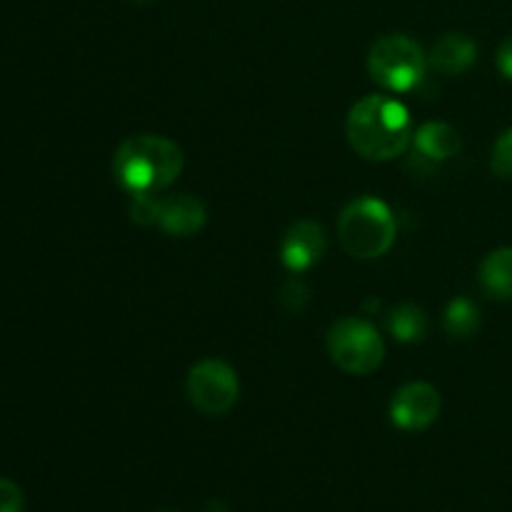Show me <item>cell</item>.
Wrapping results in <instances>:
<instances>
[{"instance_id":"ac0fdd59","label":"cell","mask_w":512,"mask_h":512,"mask_svg":"<svg viewBox=\"0 0 512 512\" xmlns=\"http://www.w3.org/2000/svg\"><path fill=\"white\" fill-rule=\"evenodd\" d=\"M495 63H498L500 73H503L508 80H512V38L500 43L498 55H495Z\"/></svg>"},{"instance_id":"7a4b0ae2","label":"cell","mask_w":512,"mask_h":512,"mask_svg":"<svg viewBox=\"0 0 512 512\" xmlns=\"http://www.w3.org/2000/svg\"><path fill=\"white\" fill-rule=\"evenodd\" d=\"M113 170L130 195H158L183 173V150L163 135H133L115 150Z\"/></svg>"},{"instance_id":"4fadbf2b","label":"cell","mask_w":512,"mask_h":512,"mask_svg":"<svg viewBox=\"0 0 512 512\" xmlns=\"http://www.w3.org/2000/svg\"><path fill=\"white\" fill-rule=\"evenodd\" d=\"M388 330L400 343H420L428 333V315L413 303H403L390 310Z\"/></svg>"},{"instance_id":"3957f363","label":"cell","mask_w":512,"mask_h":512,"mask_svg":"<svg viewBox=\"0 0 512 512\" xmlns=\"http://www.w3.org/2000/svg\"><path fill=\"white\" fill-rule=\"evenodd\" d=\"M398 235L395 215L383 200L355 198L338 218V238L345 253L360 260H373L388 253Z\"/></svg>"},{"instance_id":"277c9868","label":"cell","mask_w":512,"mask_h":512,"mask_svg":"<svg viewBox=\"0 0 512 512\" xmlns=\"http://www.w3.org/2000/svg\"><path fill=\"white\" fill-rule=\"evenodd\" d=\"M428 70V53L408 35H385L368 53V73L388 93H410Z\"/></svg>"},{"instance_id":"5b68a950","label":"cell","mask_w":512,"mask_h":512,"mask_svg":"<svg viewBox=\"0 0 512 512\" xmlns=\"http://www.w3.org/2000/svg\"><path fill=\"white\" fill-rule=\"evenodd\" d=\"M328 353L340 370L350 375H368L380 368L385 343L373 323L365 318H340L328 330Z\"/></svg>"},{"instance_id":"7c38bea8","label":"cell","mask_w":512,"mask_h":512,"mask_svg":"<svg viewBox=\"0 0 512 512\" xmlns=\"http://www.w3.org/2000/svg\"><path fill=\"white\" fill-rule=\"evenodd\" d=\"M480 285L493 300H512V248H498L480 263Z\"/></svg>"},{"instance_id":"8fae6325","label":"cell","mask_w":512,"mask_h":512,"mask_svg":"<svg viewBox=\"0 0 512 512\" xmlns=\"http://www.w3.org/2000/svg\"><path fill=\"white\" fill-rule=\"evenodd\" d=\"M415 150L428 160H448L458 155L460 135L453 125L448 123H425L415 133Z\"/></svg>"},{"instance_id":"ba28073f","label":"cell","mask_w":512,"mask_h":512,"mask_svg":"<svg viewBox=\"0 0 512 512\" xmlns=\"http://www.w3.org/2000/svg\"><path fill=\"white\" fill-rule=\"evenodd\" d=\"M328 250V235L325 228L315 220H298L288 228L283 243H280V260L293 273H305L320 263Z\"/></svg>"},{"instance_id":"5bb4252c","label":"cell","mask_w":512,"mask_h":512,"mask_svg":"<svg viewBox=\"0 0 512 512\" xmlns=\"http://www.w3.org/2000/svg\"><path fill=\"white\" fill-rule=\"evenodd\" d=\"M443 325L453 338H470L480 328V310L473 300L455 298L445 308Z\"/></svg>"},{"instance_id":"52a82bcc","label":"cell","mask_w":512,"mask_h":512,"mask_svg":"<svg viewBox=\"0 0 512 512\" xmlns=\"http://www.w3.org/2000/svg\"><path fill=\"white\" fill-rule=\"evenodd\" d=\"M440 393L430 383H408L393 395L390 420L400 430H425L440 415Z\"/></svg>"},{"instance_id":"6da1fadb","label":"cell","mask_w":512,"mask_h":512,"mask_svg":"<svg viewBox=\"0 0 512 512\" xmlns=\"http://www.w3.org/2000/svg\"><path fill=\"white\" fill-rule=\"evenodd\" d=\"M345 133L355 153L373 163H385L403 155L415 135L408 108L385 93L360 98L350 108Z\"/></svg>"},{"instance_id":"30bf717a","label":"cell","mask_w":512,"mask_h":512,"mask_svg":"<svg viewBox=\"0 0 512 512\" xmlns=\"http://www.w3.org/2000/svg\"><path fill=\"white\" fill-rule=\"evenodd\" d=\"M478 58V43L465 33H445L433 43L428 65L443 75H460Z\"/></svg>"},{"instance_id":"ffe728a7","label":"cell","mask_w":512,"mask_h":512,"mask_svg":"<svg viewBox=\"0 0 512 512\" xmlns=\"http://www.w3.org/2000/svg\"><path fill=\"white\" fill-rule=\"evenodd\" d=\"M160 512H170V510H160Z\"/></svg>"},{"instance_id":"e0dca14e","label":"cell","mask_w":512,"mask_h":512,"mask_svg":"<svg viewBox=\"0 0 512 512\" xmlns=\"http://www.w3.org/2000/svg\"><path fill=\"white\" fill-rule=\"evenodd\" d=\"M23 490L8 478H0V512H23Z\"/></svg>"},{"instance_id":"9c48e42d","label":"cell","mask_w":512,"mask_h":512,"mask_svg":"<svg viewBox=\"0 0 512 512\" xmlns=\"http://www.w3.org/2000/svg\"><path fill=\"white\" fill-rule=\"evenodd\" d=\"M205 220H208L205 205L193 195L178 193L160 198L158 228L173 238H190L203 228Z\"/></svg>"},{"instance_id":"2e32d148","label":"cell","mask_w":512,"mask_h":512,"mask_svg":"<svg viewBox=\"0 0 512 512\" xmlns=\"http://www.w3.org/2000/svg\"><path fill=\"white\" fill-rule=\"evenodd\" d=\"M158 213H160V198L158 195H133L130 200V218L138 225H158Z\"/></svg>"},{"instance_id":"d6986e66","label":"cell","mask_w":512,"mask_h":512,"mask_svg":"<svg viewBox=\"0 0 512 512\" xmlns=\"http://www.w3.org/2000/svg\"><path fill=\"white\" fill-rule=\"evenodd\" d=\"M205 512H228V508H225L223 503H210L208 510H205Z\"/></svg>"},{"instance_id":"8992f818","label":"cell","mask_w":512,"mask_h":512,"mask_svg":"<svg viewBox=\"0 0 512 512\" xmlns=\"http://www.w3.org/2000/svg\"><path fill=\"white\" fill-rule=\"evenodd\" d=\"M185 390L195 410L205 415H225L238 403L240 383L225 360L208 358L190 368Z\"/></svg>"},{"instance_id":"9a60e30c","label":"cell","mask_w":512,"mask_h":512,"mask_svg":"<svg viewBox=\"0 0 512 512\" xmlns=\"http://www.w3.org/2000/svg\"><path fill=\"white\" fill-rule=\"evenodd\" d=\"M490 170L498 175L500 180L512 178V128L503 130L493 145V155H490Z\"/></svg>"}]
</instances>
